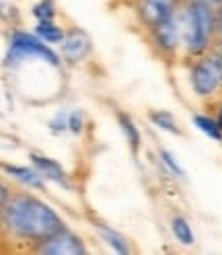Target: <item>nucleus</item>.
Listing matches in <instances>:
<instances>
[{
	"mask_svg": "<svg viewBox=\"0 0 222 255\" xmlns=\"http://www.w3.org/2000/svg\"><path fill=\"white\" fill-rule=\"evenodd\" d=\"M2 225L8 235L31 243H39L64 229L62 218L50 206L23 191L2 200Z\"/></svg>",
	"mask_w": 222,
	"mask_h": 255,
	"instance_id": "nucleus-1",
	"label": "nucleus"
},
{
	"mask_svg": "<svg viewBox=\"0 0 222 255\" xmlns=\"http://www.w3.org/2000/svg\"><path fill=\"white\" fill-rule=\"evenodd\" d=\"M206 0H183L185 17V47L189 56H204L216 43L218 10Z\"/></svg>",
	"mask_w": 222,
	"mask_h": 255,
	"instance_id": "nucleus-2",
	"label": "nucleus"
},
{
	"mask_svg": "<svg viewBox=\"0 0 222 255\" xmlns=\"http://www.w3.org/2000/svg\"><path fill=\"white\" fill-rule=\"evenodd\" d=\"M192 87L198 97H212L222 87V45L208 50L192 66Z\"/></svg>",
	"mask_w": 222,
	"mask_h": 255,
	"instance_id": "nucleus-3",
	"label": "nucleus"
},
{
	"mask_svg": "<svg viewBox=\"0 0 222 255\" xmlns=\"http://www.w3.org/2000/svg\"><path fill=\"white\" fill-rule=\"evenodd\" d=\"M25 58H39L52 66H60V60L58 56L47 47L45 43H41L37 37L23 33V31H14L12 37H10V50H8V64H17Z\"/></svg>",
	"mask_w": 222,
	"mask_h": 255,
	"instance_id": "nucleus-4",
	"label": "nucleus"
},
{
	"mask_svg": "<svg viewBox=\"0 0 222 255\" xmlns=\"http://www.w3.org/2000/svg\"><path fill=\"white\" fill-rule=\"evenodd\" d=\"M179 10L173 14L171 19H167L161 25H156L154 29H150L152 43L163 56H173L175 54L179 43H181V37L185 35V17L183 19L179 17Z\"/></svg>",
	"mask_w": 222,
	"mask_h": 255,
	"instance_id": "nucleus-5",
	"label": "nucleus"
},
{
	"mask_svg": "<svg viewBox=\"0 0 222 255\" xmlns=\"http://www.w3.org/2000/svg\"><path fill=\"white\" fill-rule=\"evenodd\" d=\"M35 251L43 253V255H76V253L83 255V253H87V247L78 235L70 233L68 229H60L58 233L39 241Z\"/></svg>",
	"mask_w": 222,
	"mask_h": 255,
	"instance_id": "nucleus-6",
	"label": "nucleus"
},
{
	"mask_svg": "<svg viewBox=\"0 0 222 255\" xmlns=\"http://www.w3.org/2000/svg\"><path fill=\"white\" fill-rule=\"evenodd\" d=\"M183 4V0H140L138 2V14L140 21L148 29H154L163 21L171 19Z\"/></svg>",
	"mask_w": 222,
	"mask_h": 255,
	"instance_id": "nucleus-7",
	"label": "nucleus"
},
{
	"mask_svg": "<svg viewBox=\"0 0 222 255\" xmlns=\"http://www.w3.org/2000/svg\"><path fill=\"white\" fill-rule=\"evenodd\" d=\"M93 50V43L89 35L81 29H72L66 33L64 41H62V56L68 62H83Z\"/></svg>",
	"mask_w": 222,
	"mask_h": 255,
	"instance_id": "nucleus-8",
	"label": "nucleus"
},
{
	"mask_svg": "<svg viewBox=\"0 0 222 255\" xmlns=\"http://www.w3.org/2000/svg\"><path fill=\"white\" fill-rule=\"evenodd\" d=\"M31 163H33V167L43 175L45 179H50L62 187H70L68 179H66V173L64 169H62L56 161H52V158H47V156H41V154H31Z\"/></svg>",
	"mask_w": 222,
	"mask_h": 255,
	"instance_id": "nucleus-9",
	"label": "nucleus"
},
{
	"mask_svg": "<svg viewBox=\"0 0 222 255\" xmlns=\"http://www.w3.org/2000/svg\"><path fill=\"white\" fill-rule=\"evenodd\" d=\"M4 171L8 175H12L14 179H19L21 183H27L29 187H43V175L33 167V169H27V167H17V165H4Z\"/></svg>",
	"mask_w": 222,
	"mask_h": 255,
	"instance_id": "nucleus-10",
	"label": "nucleus"
},
{
	"mask_svg": "<svg viewBox=\"0 0 222 255\" xmlns=\"http://www.w3.org/2000/svg\"><path fill=\"white\" fill-rule=\"evenodd\" d=\"M97 231H99V235H101L103 241H105L109 247H113L117 253H130L128 239H125L121 233H117L115 229L103 225V222H97Z\"/></svg>",
	"mask_w": 222,
	"mask_h": 255,
	"instance_id": "nucleus-11",
	"label": "nucleus"
},
{
	"mask_svg": "<svg viewBox=\"0 0 222 255\" xmlns=\"http://www.w3.org/2000/svg\"><path fill=\"white\" fill-rule=\"evenodd\" d=\"M171 233L175 235V239H177L181 245H185V247H189V245L196 243L192 225H189L187 218H183V216H173V218H171Z\"/></svg>",
	"mask_w": 222,
	"mask_h": 255,
	"instance_id": "nucleus-12",
	"label": "nucleus"
},
{
	"mask_svg": "<svg viewBox=\"0 0 222 255\" xmlns=\"http://www.w3.org/2000/svg\"><path fill=\"white\" fill-rule=\"evenodd\" d=\"M35 33H37V37H41L45 43H62V41H64V37H66L64 29L58 27V25L52 23V21H39L37 27H35Z\"/></svg>",
	"mask_w": 222,
	"mask_h": 255,
	"instance_id": "nucleus-13",
	"label": "nucleus"
},
{
	"mask_svg": "<svg viewBox=\"0 0 222 255\" xmlns=\"http://www.w3.org/2000/svg\"><path fill=\"white\" fill-rule=\"evenodd\" d=\"M117 120H119V126H121V132L125 134V142H128L132 152L136 154L138 148H140V132H138V128L134 126L130 116H125V114H117Z\"/></svg>",
	"mask_w": 222,
	"mask_h": 255,
	"instance_id": "nucleus-14",
	"label": "nucleus"
},
{
	"mask_svg": "<svg viewBox=\"0 0 222 255\" xmlns=\"http://www.w3.org/2000/svg\"><path fill=\"white\" fill-rule=\"evenodd\" d=\"M194 124L200 128L206 136H210L216 142H222V126H220L218 120L208 118V116H194Z\"/></svg>",
	"mask_w": 222,
	"mask_h": 255,
	"instance_id": "nucleus-15",
	"label": "nucleus"
},
{
	"mask_svg": "<svg viewBox=\"0 0 222 255\" xmlns=\"http://www.w3.org/2000/svg\"><path fill=\"white\" fill-rule=\"evenodd\" d=\"M148 120H150L156 128H161V130H167V132H171V134L181 136V130H179L175 118H173L171 114H167V111H150Z\"/></svg>",
	"mask_w": 222,
	"mask_h": 255,
	"instance_id": "nucleus-16",
	"label": "nucleus"
},
{
	"mask_svg": "<svg viewBox=\"0 0 222 255\" xmlns=\"http://www.w3.org/2000/svg\"><path fill=\"white\" fill-rule=\"evenodd\" d=\"M158 156H161V163L169 169V173H171V175H175L177 179H185V171L179 167V163L175 161V158H173V154H171L169 150L161 148V150H158Z\"/></svg>",
	"mask_w": 222,
	"mask_h": 255,
	"instance_id": "nucleus-17",
	"label": "nucleus"
},
{
	"mask_svg": "<svg viewBox=\"0 0 222 255\" xmlns=\"http://www.w3.org/2000/svg\"><path fill=\"white\" fill-rule=\"evenodd\" d=\"M33 14L37 17V21H52L56 17V8L52 0H41L39 4L33 6Z\"/></svg>",
	"mask_w": 222,
	"mask_h": 255,
	"instance_id": "nucleus-18",
	"label": "nucleus"
},
{
	"mask_svg": "<svg viewBox=\"0 0 222 255\" xmlns=\"http://www.w3.org/2000/svg\"><path fill=\"white\" fill-rule=\"evenodd\" d=\"M68 130L74 134H81L83 132V114L81 111H72L68 116Z\"/></svg>",
	"mask_w": 222,
	"mask_h": 255,
	"instance_id": "nucleus-19",
	"label": "nucleus"
},
{
	"mask_svg": "<svg viewBox=\"0 0 222 255\" xmlns=\"http://www.w3.org/2000/svg\"><path fill=\"white\" fill-rule=\"evenodd\" d=\"M50 130H52L54 134L68 130V116H66V114H58V116L50 122Z\"/></svg>",
	"mask_w": 222,
	"mask_h": 255,
	"instance_id": "nucleus-20",
	"label": "nucleus"
},
{
	"mask_svg": "<svg viewBox=\"0 0 222 255\" xmlns=\"http://www.w3.org/2000/svg\"><path fill=\"white\" fill-rule=\"evenodd\" d=\"M216 43L222 45V4L218 8V35H216Z\"/></svg>",
	"mask_w": 222,
	"mask_h": 255,
	"instance_id": "nucleus-21",
	"label": "nucleus"
},
{
	"mask_svg": "<svg viewBox=\"0 0 222 255\" xmlns=\"http://www.w3.org/2000/svg\"><path fill=\"white\" fill-rule=\"evenodd\" d=\"M206 2H212V4H216V6H220V4H222V0H206Z\"/></svg>",
	"mask_w": 222,
	"mask_h": 255,
	"instance_id": "nucleus-22",
	"label": "nucleus"
},
{
	"mask_svg": "<svg viewBox=\"0 0 222 255\" xmlns=\"http://www.w3.org/2000/svg\"><path fill=\"white\" fill-rule=\"evenodd\" d=\"M218 122H220V126H222V111H220V118H218Z\"/></svg>",
	"mask_w": 222,
	"mask_h": 255,
	"instance_id": "nucleus-23",
	"label": "nucleus"
}]
</instances>
